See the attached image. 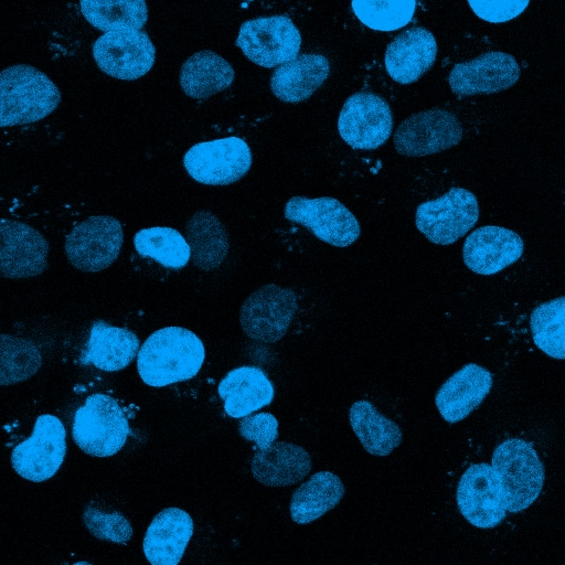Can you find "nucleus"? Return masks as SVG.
Segmentation results:
<instances>
[{
    "label": "nucleus",
    "instance_id": "obj_5",
    "mask_svg": "<svg viewBox=\"0 0 565 565\" xmlns=\"http://www.w3.org/2000/svg\"><path fill=\"white\" fill-rule=\"evenodd\" d=\"M252 162L249 146L236 136L195 143L183 156L188 174L207 185H227L241 180Z\"/></svg>",
    "mask_w": 565,
    "mask_h": 565
},
{
    "label": "nucleus",
    "instance_id": "obj_14",
    "mask_svg": "<svg viewBox=\"0 0 565 565\" xmlns=\"http://www.w3.org/2000/svg\"><path fill=\"white\" fill-rule=\"evenodd\" d=\"M93 56L107 75L134 81L151 70L156 49L150 38L140 30H113L94 42Z\"/></svg>",
    "mask_w": 565,
    "mask_h": 565
},
{
    "label": "nucleus",
    "instance_id": "obj_13",
    "mask_svg": "<svg viewBox=\"0 0 565 565\" xmlns=\"http://www.w3.org/2000/svg\"><path fill=\"white\" fill-rule=\"evenodd\" d=\"M393 124L391 107L384 98L359 92L344 102L338 117V131L351 148L373 150L387 141Z\"/></svg>",
    "mask_w": 565,
    "mask_h": 565
},
{
    "label": "nucleus",
    "instance_id": "obj_34",
    "mask_svg": "<svg viewBox=\"0 0 565 565\" xmlns=\"http://www.w3.org/2000/svg\"><path fill=\"white\" fill-rule=\"evenodd\" d=\"M1 384H12L29 377L41 365V355L38 348L23 339L12 335H1Z\"/></svg>",
    "mask_w": 565,
    "mask_h": 565
},
{
    "label": "nucleus",
    "instance_id": "obj_8",
    "mask_svg": "<svg viewBox=\"0 0 565 565\" xmlns=\"http://www.w3.org/2000/svg\"><path fill=\"white\" fill-rule=\"evenodd\" d=\"M65 454L64 424L54 415L42 414L35 419L31 436L13 448L11 463L20 477L42 482L57 472Z\"/></svg>",
    "mask_w": 565,
    "mask_h": 565
},
{
    "label": "nucleus",
    "instance_id": "obj_18",
    "mask_svg": "<svg viewBox=\"0 0 565 565\" xmlns=\"http://www.w3.org/2000/svg\"><path fill=\"white\" fill-rule=\"evenodd\" d=\"M523 250V239L514 231L486 225L467 236L462 246V259L471 271L489 276L519 260Z\"/></svg>",
    "mask_w": 565,
    "mask_h": 565
},
{
    "label": "nucleus",
    "instance_id": "obj_25",
    "mask_svg": "<svg viewBox=\"0 0 565 565\" xmlns=\"http://www.w3.org/2000/svg\"><path fill=\"white\" fill-rule=\"evenodd\" d=\"M330 63L322 54H302L278 66L270 78L273 94L285 103L308 99L328 78Z\"/></svg>",
    "mask_w": 565,
    "mask_h": 565
},
{
    "label": "nucleus",
    "instance_id": "obj_19",
    "mask_svg": "<svg viewBox=\"0 0 565 565\" xmlns=\"http://www.w3.org/2000/svg\"><path fill=\"white\" fill-rule=\"evenodd\" d=\"M437 42L425 28H412L396 35L387 45L384 63L390 77L399 84L418 81L434 64Z\"/></svg>",
    "mask_w": 565,
    "mask_h": 565
},
{
    "label": "nucleus",
    "instance_id": "obj_15",
    "mask_svg": "<svg viewBox=\"0 0 565 565\" xmlns=\"http://www.w3.org/2000/svg\"><path fill=\"white\" fill-rule=\"evenodd\" d=\"M456 500L463 518L479 529L497 526L507 515V503L498 476L489 463L471 465L461 476Z\"/></svg>",
    "mask_w": 565,
    "mask_h": 565
},
{
    "label": "nucleus",
    "instance_id": "obj_3",
    "mask_svg": "<svg viewBox=\"0 0 565 565\" xmlns=\"http://www.w3.org/2000/svg\"><path fill=\"white\" fill-rule=\"evenodd\" d=\"M131 430L124 409L106 394L94 393L74 414L72 436L85 454L105 458L117 454Z\"/></svg>",
    "mask_w": 565,
    "mask_h": 565
},
{
    "label": "nucleus",
    "instance_id": "obj_6",
    "mask_svg": "<svg viewBox=\"0 0 565 565\" xmlns=\"http://www.w3.org/2000/svg\"><path fill=\"white\" fill-rule=\"evenodd\" d=\"M416 227L437 245H450L466 235L479 220L476 195L463 188H451L444 195L425 201L416 209Z\"/></svg>",
    "mask_w": 565,
    "mask_h": 565
},
{
    "label": "nucleus",
    "instance_id": "obj_1",
    "mask_svg": "<svg viewBox=\"0 0 565 565\" xmlns=\"http://www.w3.org/2000/svg\"><path fill=\"white\" fill-rule=\"evenodd\" d=\"M204 359L201 339L189 329L171 326L146 339L137 355V369L143 383L162 387L194 377Z\"/></svg>",
    "mask_w": 565,
    "mask_h": 565
},
{
    "label": "nucleus",
    "instance_id": "obj_24",
    "mask_svg": "<svg viewBox=\"0 0 565 565\" xmlns=\"http://www.w3.org/2000/svg\"><path fill=\"white\" fill-rule=\"evenodd\" d=\"M311 468L309 452L287 441H276L265 449H258L250 461L253 477L268 487L295 484L305 479Z\"/></svg>",
    "mask_w": 565,
    "mask_h": 565
},
{
    "label": "nucleus",
    "instance_id": "obj_2",
    "mask_svg": "<svg viewBox=\"0 0 565 565\" xmlns=\"http://www.w3.org/2000/svg\"><path fill=\"white\" fill-rule=\"evenodd\" d=\"M1 127L39 121L61 102L57 86L38 68L20 64L4 68L0 75Z\"/></svg>",
    "mask_w": 565,
    "mask_h": 565
},
{
    "label": "nucleus",
    "instance_id": "obj_37",
    "mask_svg": "<svg viewBox=\"0 0 565 565\" xmlns=\"http://www.w3.org/2000/svg\"><path fill=\"white\" fill-rule=\"evenodd\" d=\"M473 13L490 23H503L518 18L530 0H467Z\"/></svg>",
    "mask_w": 565,
    "mask_h": 565
},
{
    "label": "nucleus",
    "instance_id": "obj_27",
    "mask_svg": "<svg viewBox=\"0 0 565 565\" xmlns=\"http://www.w3.org/2000/svg\"><path fill=\"white\" fill-rule=\"evenodd\" d=\"M340 477L331 471H318L299 486L290 500V516L297 524L311 523L332 510L344 495Z\"/></svg>",
    "mask_w": 565,
    "mask_h": 565
},
{
    "label": "nucleus",
    "instance_id": "obj_28",
    "mask_svg": "<svg viewBox=\"0 0 565 565\" xmlns=\"http://www.w3.org/2000/svg\"><path fill=\"white\" fill-rule=\"evenodd\" d=\"M186 241L193 264L201 270L216 269L226 258L230 243L223 223L210 211L195 212L188 221Z\"/></svg>",
    "mask_w": 565,
    "mask_h": 565
},
{
    "label": "nucleus",
    "instance_id": "obj_33",
    "mask_svg": "<svg viewBox=\"0 0 565 565\" xmlns=\"http://www.w3.org/2000/svg\"><path fill=\"white\" fill-rule=\"evenodd\" d=\"M416 0H352L355 17L367 28L390 32L407 25Z\"/></svg>",
    "mask_w": 565,
    "mask_h": 565
},
{
    "label": "nucleus",
    "instance_id": "obj_17",
    "mask_svg": "<svg viewBox=\"0 0 565 565\" xmlns=\"http://www.w3.org/2000/svg\"><path fill=\"white\" fill-rule=\"evenodd\" d=\"M520 75L521 68L514 56L501 51H491L455 64L448 82L456 95L471 96L508 89L519 81Z\"/></svg>",
    "mask_w": 565,
    "mask_h": 565
},
{
    "label": "nucleus",
    "instance_id": "obj_9",
    "mask_svg": "<svg viewBox=\"0 0 565 565\" xmlns=\"http://www.w3.org/2000/svg\"><path fill=\"white\" fill-rule=\"evenodd\" d=\"M297 308L295 291L267 284L252 292L242 303L241 327L252 340L275 343L287 333Z\"/></svg>",
    "mask_w": 565,
    "mask_h": 565
},
{
    "label": "nucleus",
    "instance_id": "obj_38",
    "mask_svg": "<svg viewBox=\"0 0 565 565\" xmlns=\"http://www.w3.org/2000/svg\"><path fill=\"white\" fill-rule=\"evenodd\" d=\"M245 1H253V0H245Z\"/></svg>",
    "mask_w": 565,
    "mask_h": 565
},
{
    "label": "nucleus",
    "instance_id": "obj_10",
    "mask_svg": "<svg viewBox=\"0 0 565 565\" xmlns=\"http://www.w3.org/2000/svg\"><path fill=\"white\" fill-rule=\"evenodd\" d=\"M287 220L310 231L318 239L337 247L353 244L361 226L353 213L334 198L292 196L285 205Z\"/></svg>",
    "mask_w": 565,
    "mask_h": 565
},
{
    "label": "nucleus",
    "instance_id": "obj_4",
    "mask_svg": "<svg viewBox=\"0 0 565 565\" xmlns=\"http://www.w3.org/2000/svg\"><path fill=\"white\" fill-rule=\"evenodd\" d=\"M491 465L509 512L523 511L537 499L544 483V467L530 444L518 438L504 440L494 449Z\"/></svg>",
    "mask_w": 565,
    "mask_h": 565
},
{
    "label": "nucleus",
    "instance_id": "obj_12",
    "mask_svg": "<svg viewBox=\"0 0 565 565\" xmlns=\"http://www.w3.org/2000/svg\"><path fill=\"white\" fill-rule=\"evenodd\" d=\"M463 128L458 117L434 107L404 119L395 130V150L406 157H423L450 149L461 141Z\"/></svg>",
    "mask_w": 565,
    "mask_h": 565
},
{
    "label": "nucleus",
    "instance_id": "obj_21",
    "mask_svg": "<svg viewBox=\"0 0 565 565\" xmlns=\"http://www.w3.org/2000/svg\"><path fill=\"white\" fill-rule=\"evenodd\" d=\"M193 521L179 508L161 510L148 526L142 548L152 565H177L193 534Z\"/></svg>",
    "mask_w": 565,
    "mask_h": 565
},
{
    "label": "nucleus",
    "instance_id": "obj_7",
    "mask_svg": "<svg viewBox=\"0 0 565 565\" xmlns=\"http://www.w3.org/2000/svg\"><path fill=\"white\" fill-rule=\"evenodd\" d=\"M235 44L249 61L270 68L298 56L301 35L286 15L262 17L242 23Z\"/></svg>",
    "mask_w": 565,
    "mask_h": 565
},
{
    "label": "nucleus",
    "instance_id": "obj_22",
    "mask_svg": "<svg viewBox=\"0 0 565 565\" xmlns=\"http://www.w3.org/2000/svg\"><path fill=\"white\" fill-rule=\"evenodd\" d=\"M217 392L224 401L225 413L233 418L248 416L268 406L275 397L273 382L254 365L231 370L218 383Z\"/></svg>",
    "mask_w": 565,
    "mask_h": 565
},
{
    "label": "nucleus",
    "instance_id": "obj_30",
    "mask_svg": "<svg viewBox=\"0 0 565 565\" xmlns=\"http://www.w3.org/2000/svg\"><path fill=\"white\" fill-rule=\"evenodd\" d=\"M134 245L141 257L151 258L167 269L180 270L191 257V248L182 234L168 226H152L138 231Z\"/></svg>",
    "mask_w": 565,
    "mask_h": 565
},
{
    "label": "nucleus",
    "instance_id": "obj_31",
    "mask_svg": "<svg viewBox=\"0 0 565 565\" xmlns=\"http://www.w3.org/2000/svg\"><path fill=\"white\" fill-rule=\"evenodd\" d=\"M84 18L97 30H140L147 22L145 0H79Z\"/></svg>",
    "mask_w": 565,
    "mask_h": 565
},
{
    "label": "nucleus",
    "instance_id": "obj_29",
    "mask_svg": "<svg viewBox=\"0 0 565 565\" xmlns=\"http://www.w3.org/2000/svg\"><path fill=\"white\" fill-rule=\"evenodd\" d=\"M349 422L363 448L371 455L388 456L402 443L399 426L367 401L361 399L351 405Z\"/></svg>",
    "mask_w": 565,
    "mask_h": 565
},
{
    "label": "nucleus",
    "instance_id": "obj_36",
    "mask_svg": "<svg viewBox=\"0 0 565 565\" xmlns=\"http://www.w3.org/2000/svg\"><path fill=\"white\" fill-rule=\"evenodd\" d=\"M238 433L246 440L254 441L258 449H265L278 437V420L266 412L248 415L239 422Z\"/></svg>",
    "mask_w": 565,
    "mask_h": 565
},
{
    "label": "nucleus",
    "instance_id": "obj_11",
    "mask_svg": "<svg viewBox=\"0 0 565 565\" xmlns=\"http://www.w3.org/2000/svg\"><path fill=\"white\" fill-rule=\"evenodd\" d=\"M122 242V226L116 217L93 215L77 224L66 236L65 254L76 269L96 273L117 259Z\"/></svg>",
    "mask_w": 565,
    "mask_h": 565
},
{
    "label": "nucleus",
    "instance_id": "obj_16",
    "mask_svg": "<svg viewBox=\"0 0 565 565\" xmlns=\"http://www.w3.org/2000/svg\"><path fill=\"white\" fill-rule=\"evenodd\" d=\"M0 236V270L4 278H31L47 269L49 243L38 230L1 218Z\"/></svg>",
    "mask_w": 565,
    "mask_h": 565
},
{
    "label": "nucleus",
    "instance_id": "obj_20",
    "mask_svg": "<svg viewBox=\"0 0 565 565\" xmlns=\"http://www.w3.org/2000/svg\"><path fill=\"white\" fill-rule=\"evenodd\" d=\"M492 374L476 363L465 364L439 387L435 404L441 417L449 424L466 418L488 395Z\"/></svg>",
    "mask_w": 565,
    "mask_h": 565
},
{
    "label": "nucleus",
    "instance_id": "obj_23",
    "mask_svg": "<svg viewBox=\"0 0 565 565\" xmlns=\"http://www.w3.org/2000/svg\"><path fill=\"white\" fill-rule=\"evenodd\" d=\"M139 344L132 331L98 319L90 326L81 363L106 372L120 371L138 355Z\"/></svg>",
    "mask_w": 565,
    "mask_h": 565
},
{
    "label": "nucleus",
    "instance_id": "obj_32",
    "mask_svg": "<svg viewBox=\"0 0 565 565\" xmlns=\"http://www.w3.org/2000/svg\"><path fill=\"white\" fill-rule=\"evenodd\" d=\"M530 326L533 341L542 352L565 360V296L536 306Z\"/></svg>",
    "mask_w": 565,
    "mask_h": 565
},
{
    "label": "nucleus",
    "instance_id": "obj_26",
    "mask_svg": "<svg viewBox=\"0 0 565 565\" xmlns=\"http://www.w3.org/2000/svg\"><path fill=\"white\" fill-rule=\"evenodd\" d=\"M235 77L232 65L215 52L203 50L182 64L180 85L185 95L205 99L228 88Z\"/></svg>",
    "mask_w": 565,
    "mask_h": 565
},
{
    "label": "nucleus",
    "instance_id": "obj_35",
    "mask_svg": "<svg viewBox=\"0 0 565 565\" xmlns=\"http://www.w3.org/2000/svg\"><path fill=\"white\" fill-rule=\"evenodd\" d=\"M83 521L89 533L98 540L125 544L132 537V526L119 512L106 513L87 505Z\"/></svg>",
    "mask_w": 565,
    "mask_h": 565
}]
</instances>
